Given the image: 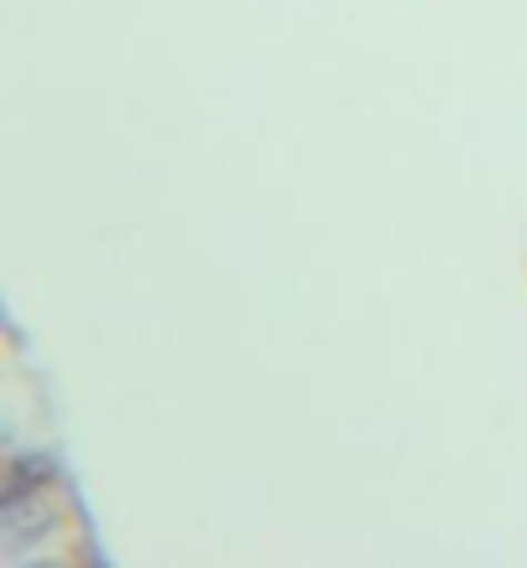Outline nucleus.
Returning <instances> with one entry per match:
<instances>
[{"label": "nucleus", "instance_id": "f257e3e1", "mask_svg": "<svg viewBox=\"0 0 527 568\" xmlns=\"http://www.w3.org/2000/svg\"><path fill=\"white\" fill-rule=\"evenodd\" d=\"M52 507L42 501V491H27V496H6L0 501V548L6 554H21L31 542H42L52 532Z\"/></svg>", "mask_w": 527, "mask_h": 568}, {"label": "nucleus", "instance_id": "f03ea898", "mask_svg": "<svg viewBox=\"0 0 527 568\" xmlns=\"http://www.w3.org/2000/svg\"><path fill=\"white\" fill-rule=\"evenodd\" d=\"M6 496H27V491H42L47 480H52V460H42V455H21V460L6 465Z\"/></svg>", "mask_w": 527, "mask_h": 568}]
</instances>
